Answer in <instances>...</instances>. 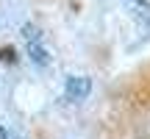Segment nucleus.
I'll use <instances>...</instances> for the list:
<instances>
[{
    "instance_id": "7ed1b4c3",
    "label": "nucleus",
    "mask_w": 150,
    "mask_h": 139,
    "mask_svg": "<svg viewBox=\"0 0 150 139\" xmlns=\"http://www.w3.org/2000/svg\"><path fill=\"white\" fill-rule=\"evenodd\" d=\"M125 3L131 6V11H134L139 20H150V3L147 0H125Z\"/></svg>"
},
{
    "instance_id": "f257e3e1",
    "label": "nucleus",
    "mask_w": 150,
    "mask_h": 139,
    "mask_svg": "<svg viewBox=\"0 0 150 139\" xmlns=\"http://www.w3.org/2000/svg\"><path fill=\"white\" fill-rule=\"evenodd\" d=\"M22 39L28 42V56H31L33 64L47 67L50 56H47V50H45V45H42V33H39V28L31 25V22H25V25H22Z\"/></svg>"
},
{
    "instance_id": "f03ea898",
    "label": "nucleus",
    "mask_w": 150,
    "mask_h": 139,
    "mask_svg": "<svg viewBox=\"0 0 150 139\" xmlns=\"http://www.w3.org/2000/svg\"><path fill=\"white\" fill-rule=\"evenodd\" d=\"M64 92H67V100H75V103L86 100L89 92H92V78H86V75H72V78H67Z\"/></svg>"
},
{
    "instance_id": "20e7f679",
    "label": "nucleus",
    "mask_w": 150,
    "mask_h": 139,
    "mask_svg": "<svg viewBox=\"0 0 150 139\" xmlns=\"http://www.w3.org/2000/svg\"><path fill=\"white\" fill-rule=\"evenodd\" d=\"M0 56H3L6 61H14V50H11V48H8V50H3V53H0Z\"/></svg>"
}]
</instances>
